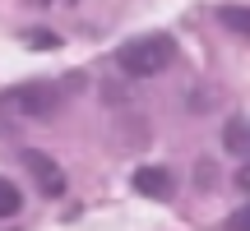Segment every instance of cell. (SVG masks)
<instances>
[{"label": "cell", "instance_id": "7a4b0ae2", "mask_svg": "<svg viewBox=\"0 0 250 231\" xmlns=\"http://www.w3.org/2000/svg\"><path fill=\"white\" fill-rule=\"evenodd\" d=\"M65 93H70L65 83H23V88L5 93L0 107H5V111H19V116H51L65 102Z\"/></svg>", "mask_w": 250, "mask_h": 231}, {"label": "cell", "instance_id": "277c9868", "mask_svg": "<svg viewBox=\"0 0 250 231\" xmlns=\"http://www.w3.org/2000/svg\"><path fill=\"white\" fill-rule=\"evenodd\" d=\"M134 190H139L144 199H171V171L139 167V171H134Z\"/></svg>", "mask_w": 250, "mask_h": 231}, {"label": "cell", "instance_id": "3957f363", "mask_svg": "<svg viewBox=\"0 0 250 231\" xmlns=\"http://www.w3.org/2000/svg\"><path fill=\"white\" fill-rule=\"evenodd\" d=\"M23 167L37 176L42 194H51V199H61V194H65V171L56 167L51 157H42V153H33V148H28V153H23Z\"/></svg>", "mask_w": 250, "mask_h": 231}, {"label": "cell", "instance_id": "ba28073f", "mask_svg": "<svg viewBox=\"0 0 250 231\" xmlns=\"http://www.w3.org/2000/svg\"><path fill=\"white\" fill-rule=\"evenodd\" d=\"M236 185H241V190H246V194H250V162H246V167H241V171H236Z\"/></svg>", "mask_w": 250, "mask_h": 231}, {"label": "cell", "instance_id": "52a82bcc", "mask_svg": "<svg viewBox=\"0 0 250 231\" xmlns=\"http://www.w3.org/2000/svg\"><path fill=\"white\" fill-rule=\"evenodd\" d=\"M227 227L232 231H250V208H236V213L227 217Z\"/></svg>", "mask_w": 250, "mask_h": 231}, {"label": "cell", "instance_id": "5b68a950", "mask_svg": "<svg viewBox=\"0 0 250 231\" xmlns=\"http://www.w3.org/2000/svg\"><path fill=\"white\" fill-rule=\"evenodd\" d=\"M218 23L232 28L236 37H250V5H223L218 9Z\"/></svg>", "mask_w": 250, "mask_h": 231}, {"label": "cell", "instance_id": "6da1fadb", "mask_svg": "<svg viewBox=\"0 0 250 231\" xmlns=\"http://www.w3.org/2000/svg\"><path fill=\"white\" fill-rule=\"evenodd\" d=\"M121 70L130 74V79H153V74H162L171 60H176V42H171L167 33H153V37H134V42L121 46Z\"/></svg>", "mask_w": 250, "mask_h": 231}, {"label": "cell", "instance_id": "8992f818", "mask_svg": "<svg viewBox=\"0 0 250 231\" xmlns=\"http://www.w3.org/2000/svg\"><path fill=\"white\" fill-rule=\"evenodd\" d=\"M19 208H23V194H19L9 180H0V217H14Z\"/></svg>", "mask_w": 250, "mask_h": 231}]
</instances>
